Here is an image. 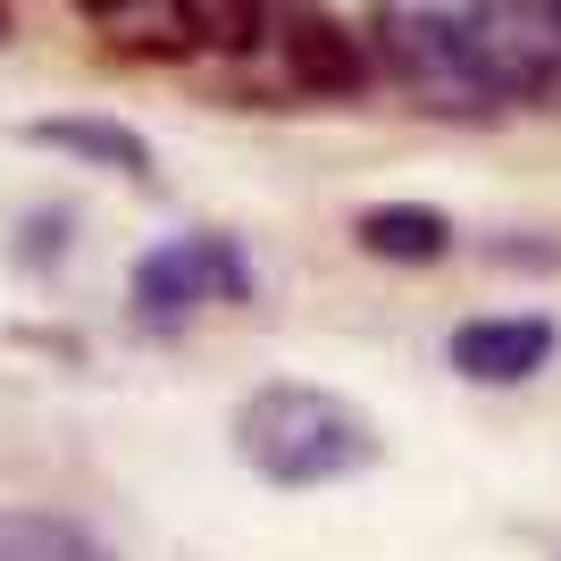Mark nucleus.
<instances>
[{
  "label": "nucleus",
  "instance_id": "1",
  "mask_svg": "<svg viewBox=\"0 0 561 561\" xmlns=\"http://www.w3.org/2000/svg\"><path fill=\"white\" fill-rule=\"evenodd\" d=\"M234 453L268 486H335L377 461V420L328 386H260L234 411Z\"/></svg>",
  "mask_w": 561,
  "mask_h": 561
},
{
  "label": "nucleus",
  "instance_id": "2",
  "mask_svg": "<svg viewBox=\"0 0 561 561\" xmlns=\"http://www.w3.org/2000/svg\"><path fill=\"white\" fill-rule=\"evenodd\" d=\"M360 34H369L377 68L394 76V84L420 101L427 117L486 126L494 110H512V101L494 93V76H486V59H478V43H469V25L445 18V9H420V0H377Z\"/></svg>",
  "mask_w": 561,
  "mask_h": 561
},
{
  "label": "nucleus",
  "instance_id": "3",
  "mask_svg": "<svg viewBox=\"0 0 561 561\" xmlns=\"http://www.w3.org/2000/svg\"><path fill=\"white\" fill-rule=\"evenodd\" d=\"M243 294H252V260L234 252V234H176V243L135 260L142 328H185L202 302H243Z\"/></svg>",
  "mask_w": 561,
  "mask_h": 561
},
{
  "label": "nucleus",
  "instance_id": "4",
  "mask_svg": "<svg viewBox=\"0 0 561 561\" xmlns=\"http://www.w3.org/2000/svg\"><path fill=\"white\" fill-rule=\"evenodd\" d=\"M461 25H469V43H478L503 101L561 110V25L545 18L537 0H469Z\"/></svg>",
  "mask_w": 561,
  "mask_h": 561
},
{
  "label": "nucleus",
  "instance_id": "5",
  "mask_svg": "<svg viewBox=\"0 0 561 561\" xmlns=\"http://www.w3.org/2000/svg\"><path fill=\"white\" fill-rule=\"evenodd\" d=\"M268 43L285 50V76L302 84V93H360L369 84V43L335 18L328 0H268Z\"/></svg>",
  "mask_w": 561,
  "mask_h": 561
},
{
  "label": "nucleus",
  "instance_id": "6",
  "mask_svg": "<svg viewBox=\"0 0 561 561\" xmlns=\"http://www.w3.org/2000/svg\"><path fill=\"white\" fill-rule=\"evenodd\" d=\"M553 319H461L453 328V369L469 386H528V377L553 360Z\"/></svg>",
  "mask_w": 561,
  "mask_h": 561
},
{
  "label": "nucleus",
  "instance_id": "7",
  "mask_svg": "<svg viewBox=\"0 0 561 561\" xmlns=\"http://www.w3.org/2000/svg\"><path fill=\"white\" fill-rule=\"evenodd\" d=\"M352 234L369 260H394V268H427V260L453 252V218L427 210V202H377V210H360Z\"/></svg>",
  "mask_w": 561,
  "mask_h": 561
},
{
  "label": "nucleus",
  "instance_id": "8",
  "mask_svg": "<svg viewBox=\"0 0 561 561\" xmlns=\"http://www.w3.org/2000/svg\"><path fill=\"white\" fill-rule=\"evenodd\" d=\"M25 142L76 151V160L117 168V176H151V142H142L135 126H117V117H43V126H25Z\"/></svg>",
  "mask_w": 561,
  "mask_h": 561
},
{
  "label": "nucleus",
  "instance_id": "9",
  "mask_svg": "<svg viewBox=\"0 0 561 561\" xmlns=\"http://www.w3.org/2000/svg\"><path fill=\"white\" fill-rule=\"evenodd\" d=\"M0 561H117V553L59 512H0Z\"/></svg>",
  "mask_w": 561,
  "mask_h": 561
},
{
  "label": "nucleus",
  "instance_id": "10",
  "mask_svg": "<svg viewBox=\"0 0 561 561\" xmlns=\"http://www.w3.org/2000/svg\"><path fill=\"white\" fill-rule=\"evenodd\" d=\"M176 25H185V43L243 59L268 43V0H176Z\"/></svg>",
  "mask_w": 561,
  "mask_h": 561
},
{
  "label": "nucleus",
  "instance_id": "11",
  "mask_svg": "<svg viewBox=\"0 0 561 561\" xmlns=\"http://www.w3.org/2000/svg\"><path fill=\"white\" fill-rule=\"evenodd\" d=\"M76 9H84V18H117V9H126V0H76Z\"/></svg>",
  "mask_w": 561,
  "mask_h": 561
},
{
  "label": "nucleus",
  "instance_id": "12",
  "mask_svg": "<svg viewBox=\"0 0 561 561\" xmlns=\"http://www.w3.org/2000/svg\"><path fill=\"white\" fill-rule=\"evenodd\" d=\"M537 9H545V18H553V25H561V0H537Z\"/></svg>",
  "mask_w": 561,
  "mask_h": 561
}]
</instances>
